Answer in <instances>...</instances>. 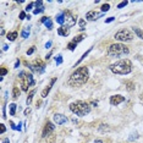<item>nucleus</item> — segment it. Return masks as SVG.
Returning a JSON list of instances; mask_svg holds the SVG:
<instances>
[{
    "label": "nucleus",
    "instance_id": "c9c22d12",
    "mask_svg": "<svg viewBox=\"0 0 143 143\" xmlns=\"http://www.w3.org/2000/svg\"><path fill=\"white\" fill-rule=\"evenodd\" d=\"M108 125H100L99 127V131H109V127H106Z\"/></svg>",
    "mask_w": 143,
    "mask_h": 143
},
{
    "label": "nucleus",
    "instance_id": "c756f323",
    "mask_svg": "<svg viewBox=\"0 0 143 143\" xmlns=\"http://www.w3.org/2000/svg\"><path fill=\"white\" fill-rule=\"evenodd\" d=\"M102 11L103 12H106V11H109V9H110V5L109 4H104V5H102Z\"/></svg>",
    "mask_w": 143,
    "mask_h": 143
},
{
    "label": "nucleus",
    "instance_id": "2f4dec72",
    "mask_svg": "<svg viewBox=\"0 0 143 143\" xmlns=\"http://www.w3.org/2000/svg\"><path fill=\"white\" fill-rule=\"evenodd\" d=\"M34 51H36V46H31V48L27 50V55H32Z\"/></svg>",
    "mask_w": 143,
    "mask_h": 143
},
{
    "label": "nucleus",
    "instance_id": "ea45409f",
    "mask_svg": "<svg viewBox=\"0 0 143 143\" xmlns=\"http://www.w3.org/2000/svg\"><path fill=\"white\" fill-rule=\"evenodd\" d=\"M51 44H53V43H51V41H49V42H48V43L45 44V49H50Z\"/></svg>",
    "mask_w": 143,
    "mask_h": 143
},
{
    "label": "nucleus",
    "instance_id": "f03ea898",
    "mask_svg": "<svg viewBox=\"0 0 143 143\" xmlns=\"http://www.w3.org/2000/svg\"><path fill=\"white\" fill-rule=\"evenodd\" d=\"M111 72L116 75H127L132 71V62L129 59H121L109 66Z\"/></svg>",
    "mask_w": 143,
    "mask_h": 143
},
{
    "label": "nucleus",
    "instance_id": "ddd939ff",
    "mask_svg": "<svg viewBox=\"0 0 143 143\" xmlns=\"http://www.w3.org/2000/svg\"><path fill=\"white\" fill-rule=\"evenodd\" d=\"M100 16H103V14H98L97 11L92 10V11L87 12V15H86V19H87L88 21H94V20H97L98 17H100Z\"/></svg>",
    "mask_w": 143,
    "mask_h": 143
},
{
    "label": "nucleus",
    "instance_id": "f257e3e1",
    "mask_svg": "<svg viewBox=\"0 0 143 143\" xmlns=\"http://www.w3.org/2000/svg\"><path fill=\"white\" fill-rule=\"evenodd\" d=\"M88 77H89L88 67L87 66H82V67H78L76 71H74L71 74V76L67 80V84L72 88H78L87 82Z\"/></svg>",
    "mask_w": 143,
    "mask_h": 143
},
{
    "label": "nucleus",
    "instance_id": "f704fd0d",
    "mask_svg": "<svg viewBox=\"0 0 143 143\" xmlns=\"http://www.w3.org/2000/svg\"><path fill=\"white\" fill-rule=\"evenodd\" d=\"M34 5H36V3H29V4L27 5V7H26V11H29V10H32Z\"/></svg>",
    "mask_w": 143,
    "mask_h": 143
},
{
    "label": "nucleus",
    "instance_id": "1a4fd4ad",
    "mask_svg": "<svg viewBox=\"0 0 143 143\" xmlns=\"http://www.w3.org/2000/svg\"><path fill=\"white\" fill-rule=\"evenodd\" d=\"M65 12V27H72L76 25V17L71 14L70 11H64Z\"/></svg>",
    "mask_w": 143,
    "mask_h": 143
},
{
    "label": "nucleus",
    "instance_id": "49530a36",
    "mask_svg": "<svg viewBox=\"0 0 143 143\" xmlns=\"http://www.w3.org/2000/svg\"><path fill=\"white\" fill-rule=\"evenodd\" d=\"M3 49H4V50H7V49H9V45H6V44H4V46H3Z\"/></svg>",
    "mask_w": 143,
    "mask_h": 143
},
{
    "label": "nucleus",
    "instance_id": "bb28decb",
    "mask_svg": "<svg viewBox=\"0 0 143 143\" xmlns=\"http://www.w3.org/2000/svg\"><path fill=\"white\" fill-rule=\"evenodd\" d=\"M44 25H45V27L48 28L49 31H50V29H53V22H51V20H50V19L48 20V21H46V22L44 23Z\"/></svg>",
    "mask_w": 143,
    "mask_h": 143
},
{
    "label": "nucleus",
    "instance_id": "20e7f679",
    "mask_svg": "<svg viewBox=\"0 0 143 143\" xmlns=\"http://www.w3.org/2000/svg\"><path fill=\"white\" fill-rule=\"evenodd\" d=\"M130 53V49L126 45L121 44V43H116V44H111L109 48H108V51L106 54L108 56H111V58H119V56H125Z\"/></svg>",
    "mask_w": 143,
    "mask_h": 143
},
{
    "label": "nucleus",
    "instance_id": "79ce46f5",
    "mask_svg": "<svg viewBox=\"0 0 143 143\" xmlns=\"http://www.w3.org/2000/svg\"><path fill=\"white\" fill-rule=\"evenodd\" d=\"M29 113H31V108H27V109L25 110V115H28Z\"/></svg>",
    "mask_w": 143,
    "mask_h": 143
},
{
    "label": "nucleus",
    "instance_id": "7ed1b4c3",
    "mask_svg": "<svg viewBox=\"0 0 143 143\" xmlns=\"http://www.w3.org/2000/svg\"><path fill=\"white\" fill-rule=\"evenodd\" d=\"M70 110L77 116H84L91 113V105L89 103L83 102V100H77L70 104Z\"/></svg>",
    "mask_w": 143,
    "mask_h": 143
},
{
    "label": "nucleus",
    "instance_id": "72a5a7b5",
    "mask_svg": "<svg viewBox=\"0 0 143 143\" xmlns=\"http://www.w3.org/2000/svg\"><path fill=\"white\" fill-rule=\"evenodd\" d=\"M129 4V3H127V1H121L120 4L117 5V9H122V7H125V6H126V5Z\"/></svg>",
    "mask_w": 143,
    "mask_h": 143
},
{
    "label": "nucleus",
    "instance_id": "393cba45",
    "mask_svg": "<svg viewBox=\"0 0 143 143\" xmlns=\"http://www.w3.org/2000/svg\"><path fill=\"white\" fill-rule=\"evenodd\" d=\"M34 93H36V91H34V89L29 92L27 99H26V103H27V105H29V104H31V102H32V98H33V96H34Z\"/></svg>",
    "mask_w": 143,
    "mask_h": 143
},
{
    "label": "nucleus",
    "instance_id": "cd10ccee",
    "mask_svg": "<svg viewBox=\"0 0 143 143\" xmlns=\"http://www.w3.org/2000/svg\"><path fill=\"white\" fill-rule=\"evenodd\" d=\"M76 46H77V44L74 43V42H71V43L67 44V49H69V50H75V48H76Z\"/></svg>",
    "mask_w": 143,
    "mask_h": 143
},
{
    "label": "nucleus",
    "instance_id": "0eeeda50",
    "mask_svg": "<svg viewBox=\"0 0 143 143\" xmlns=\"http://www.w3.org/2000/svg\"><path fill=\"white\" fill-rule=\"evenodd\" d=\"M54 130H55L54 124L50 122V121H46L45 125H44V127H43V131H42V137H43V138H46V137L51 136L53 132H54Z\"/></svg>",
    "mask_w": 143,
    "mask_h": 143
},
{
    "label": "nucleus",
    "instance_id": "2eb2a0df",
    "mask_svg": "<svg viewBox=\"0 0 143 143\" xmlns=\"http://www.w3.org/2000/svg\"><path fill=\"white\" fill-rule=\"evenodd\" d=\"M58 34L59 36H62V37H67L70 34V29L65 26H61V27L58 28Z\"/></svg>",
    "mask_w": 143,
    "mask_h": 143
},
{
    "label": "nucleus",
    "instance_id": "a211bd4d",
    "mask_svg": "<svg viewBox=\"0 0 143 143\" xmlns=\"http://www.w3.org/2000/svg\"><path fill=\"white\" fill-rule=\"evenodd\" d=\"M92 49H93V46H92V48H89V49H88V50L86 51V53H83V55L81 56V58H80V60L77 61L76 64H75V66H77V65H78V64H81V61H83V60H84V59H86V58H87V55H88V54H89V53H91V51H92Z\"/></svg>",
    "mask_w": 143,
    "mask_h": 143
},
{
    "label": "nucleus",
    "instance_id": "a878e982",
    "mask_svg": "<svg viewBox=\"0 0 143 143\" xmlns=\"http://www.w3.org/2000/svg\"><path fill=\"white\" fill-rule=\"evenodd\" d=\"M78 25H80V29H81V31H83V29L86 28V21L83 19H81L78 21Z\"/></svg>",
    "mask_w": 143,
    "mask_h": 143
},
{
    "label": "nucleus",
    "instance_id": "f3484780",
    "mask_svg": "<svg viewBox=\"0 0 143 143\" xmlns=\"http://www.w3.org/2000/svg\"><path fill=\"white\" fill-rule=\"evenodd\" d=\"M125 86H126V89L130 91V92H132V91L134 89V87H136V84H134L133 81H126Z\"/></svg>",
    "mask_w": 143,
    "mask_h": 143
},
{
    "label": "nucleus",
    "instance_id": "a18cd8bd",
    "mask_svg": "<svg viewBox=\"0 0 143 143\" xmlns=\"http://www.w3.org/2000/svg\"><path fill=\"white\" fill-rule=\"evenodd\" d=\"M19 65H20V61H16V62H15V69H17Z\"/></svg>",
    "mask_w": 143,
    "mask_h": 143
},
{
    "label": "nucleus",
    "instance_id": "a19ab883",
    "mask_svg": "<svg viewBox=\"0 0 143 143\" xmlns=\"http://www.w3.org/2000/svg\"><path fill=\"white\" fill-rule=\"evenodd\" d=\"M49 20V17H46V16H44V17H42V20H41V22L42 23H45L46 21Z\"/></svg>",
    "mask_w": 143,
    "mask_h": 143
},
{
    "label": "nucleus",
    "instance_id": "7c9ffc66",
    "mask_svg": "<svg viewBox=\"0 0 143 143\" xmlns=\"http://www.w3.org/2000/svg\"><path fill=\"white\" fill-rule=\"evenodd\" d=\"M6 74H7V69H5V67H1V69H0V76H1V78H3V77H4Z\"/></svg>",
    "mask_w": 143,
    "mask_h": 143
},
{
    "label": "nucleus",
    "instance_id": "423d86ee",
    "mask_svg": "<svg viewBox=\"0 0 143 143\" xmlns=\"http://www.w3.org/2000/svg\"><path fill=\"white\" fill-rule=\"evenodd\" d=\"M114 38H115L116 41H120V42H131L134 37L130 29L124 28V29H120L119 32H116Z\"/></svg>",
    "mask_w": 143,
    "mask_h": 143
},
{
    "label": "nucleus",
    "instance_id": "9d476101",
    "mask_svg": "<svg viewBox=\"0 0 143 143\" xmlns=\"http://www.w3.org/2000/svg\"><path fill=\"white\" fill-rule=\"evenodd\" d=\"M125 102V97L121 94H115V96H111L110 97V104L111 105H119L121 103Z\"/></svg>",
    "mask_w": 143,
    "mask_h": 143
},
{
    "label": "nucleus",
    "instance_id": "58836bf2",
    "mask_svg": "<svg viewBox=\"0 0 143 143\" xmlns=\"http://www.w3.org/2000/svg\"><path fill=\"white\" fill-rule=\"evenodd\" d=\"M114 20H115V17H109V19L105 20V23H110V22H113Z\"/></svg>",
    "mask_w": 143,
    "mask_h": 143
},
{
    "label": "nucleus",
    "instance_id": "4468645a",
    "mask_svg": "<svg viewBox=\"0 0 143 143\" xmlns=\"http://www.w3.org/2000/svg\"><path fill=\"white\" fill-rule=\"evenodd\" d=\"M36 7L37 9L33 11V14L34 15H38V14H41V12H43L44 11V5H43V1H36Z\"/></svg>",
    "mask_w": 143,
    "mask_h": 143
},
{
    "label": "nucleus",
    "instance_id": "5701e85b",
    "mask_svg": "<svg viewBox=\"0 0 143 143\" xmlns=\"http://www.w3.org/2000/svg\"><path fill=\"white\" fill-rule=\"evenodd\" d=\"M29 33H31V29H29V27L23 28V31L21 32V37H22V38H28Z\"/></svg>",
    "mask_w": 143,
    "mask_h": 143
},
{
    "label": "nucleus",
    "instance_id": "aec40b11",
    "mask_svg": "<svg viewBox=\"0 0 143 143\" xmlns=\"http://www.w3.org/2000/svg\"><path fill=\"white\" fill-rule=\"evenodd\" d=\"M20 94H21V91H20V88L17 87V86H14V88H12V98H19Z\"/></svg>",
    "mask_w": 143,
    "mask_h": 143
},
{
    "label": "nucleus",
    "instance_id": "473e14b6",
    "mask_svg": "<svg viewBox=\"0 0 143 143\" xmlns=\"http://www.w3.org/2000/svg\"><path fill=\"white\" fill-rule=\"evenodd\" d=\"M137 138H138V134H137V132H136V133L133 132V133H132V134H131V136L129 137L130 141H133V139H137Z\"/></svg>",
    "mask_w": 143,
    "mask_h": 143
},
{
    "label": "nucleus",
    "instance_id": "f8f14e48",
    "mask_svg": "<svg viewBox=\"0 0 143 143\" xmlns=\"http://www.w3.org/2000/svg\"><path fill=\"white\" fill-rule=\"evenodd\" d=\"M56 80H58V78H56V77H54V78H51L50 83H49V86H46V87L44 88L43 91H42V97H43V98H45L46 96L49 94V92H50L51 87H53V86H54V83L56 82Z\"/></svg>",
    "mask_w": 143,
    "mask_h": 143
},
{
    "label": "nucleus",
    "instance_id": "dca6fc26",
    "mask_svg": "<svg viewBox=\"0 0 143 143\" xmlns=\"http://www.w3.org/2000/svg\"><path fill=\"white\" fill-rule=\"evenodd\" d=\"M55 21L59 25H65V12H60L59 15H56Z\"/></svg>",
    "mask_w": 143,
    "mask_h": 143
},
{
    "label": "nucleus",
    "instance_id": "e433bc0d",
    "mask_svg": "<svg viewBox=\"0 0 143 143\" xmlns=\"http://www.w3.org/2000/svg\"><path fill=\"white\" fill-rule=\"evenodd\" d=\"M23 19H27V16H26V12H25V11L20 12V20H23Z\"/></svg>",
    "mask_w": 143,
    "mask_h": 143
},
{
    "label": "nucleus",
    "instance_id": "de8ad7c7",
    "mask_svg": "<svg viewBox=\"0 0 143 143\" xmlns=\"http://www.w3.org/2000/svg\"><path fill=\"white\" fill-rule=\"evenodd\" d=\"M94 143H103V141H102V139H96Z\"/></svg>",
    "mask_w": 143,
    "mask_h": 143
},
{
    "label": "nucleus",
    "instance_id": "4c0bfd02",
    "mask_svg": "<svg viewBox=\"0 0 143 143\" xmlns=\"http://www.w3.org/2000/svg\"><path fill=\"white\" fill-rule=\"evenodd\" d=\"M5 131H6V127H5L4 124H1V125H0V132H1V133H4Z\"/></svg>",
    "mask_w": 143,
    "mask_h": 143
},
{
    "label": "nucleus",
    "instance_id": "39448f33",
    "mask_svg": "<svg viewBox=\"0 0 143 143\" xmlns=\"http://www.w3.org/2000/svg\"><path fill=\"white\" fill-rule=\"evenodd\" d=\"M19 83L21 88H22V91L25 92H27L28 88L34 86V80H33V76L31 74H28L26 71H21L19 75Z\"/></svg>",
    "mask_w": 143,
    "mask_h": 143
},
{
    "label": "nucleus",
    "instance_id": "c03bdc74",
    "mask_svg": "<svg viewBox=\"0 0 143 143\" xmlns=\"http://www.w3.org/2000/svg\"><path fill=\"white\" fill-rule=\"evenodd\" d=\"M51 55H53V51H50V53H49V54L45 56V59H46V60H48V59H50V56H51Z\"/></svg>",
    "mask_w": 143,
    "mask_h": 143
},
{
    "label": "nucleus",
    "instance_id": "37998d69",
    "mask_svg": "<svg viewBox=\"0 0 143 143\" xmlns=\"http://www.w3.org/2000/svg\"><path fill=\"white\" fill-rule=\"evenodd\" d=\"M91 105L97 106V105H98V102H96V100H92V102H91Z\"/></svg>",
    "mask_w": 143,
    "mask_h": 143
},
{
    "label": "nucleus",
    "instance_id": "b1692460",
    "mask_svg": "<svg viewBox=\"0 0 143 143\" xmlns=\"http://www.w3.org/2000/svg\"><path fill=\"white\" fill-rule=\"evenodd\" d=\"M84 38H86V36H84V34H80V36H76V37L72 39V42L77 44V43H80V42H82Z\"/></svg>",
    "mask_w": 143,
    "mask_h": 143
},
{
    "label": "nucleus",
    "instance_id": "6ab92c4d",
    "mask_svg": "<svg viewBox=\"0 0 143 143\" xmlns=\"http://www.w3.org/2000/svg\"><path fill=\"white\" fill-rule=\"evenodd\" d=\"M17 36H19V34H17V32H16V31H15V32H10V33H7V34H6V38H7V39H9L10 42H14L15 39L17 38Z\"/></svg>",
    "mask_w": 143,
    "mask_h": 143
},
{
    "label": "nucleus",
    "instance_id": "6e6552de",
    "mask_svg": "<svg viewBox=\"0 0 143 143\" xmlns=\"http://www.w3.org/2000/svg\"><path fill=\"white\" fill-rule=\"evenodd\" d=\"M29 69L32 70L33 72L42 74V72H44V70H45V64H44L42 60L37 59V60L33 62V65H29Z\"/></svg>",
    "mask_w": 143,
    "mask_h": 143
},
{
    "label": "nucleus",
    "instance_id": "09e8293b",
    "mask_svg": "<svg viewBox=\"0 0 143 143\" xmlns=\"http://www.w3.org/2000/svg\"><path fill=\"white\" fill-rule=\"evenodd\" d=\"M3 143H10L9 138H5V139H4V141H3Z\"/></svg>",
    "mask_w": 143,
    "mask_h": 143
},
{
    "label": "nucleus",
    "instance_id": "c85d7f7f",
    "mask_svg": "<svg viewBox=\"0 0 143 143\" xmlns=\"http://www.w3.org/2000/svg\"><path fill=\"white\" fill-rule=\"evenodd\" d=\"M55 62L56 65H61L62 64V55H58L55 58Z\"/></svg>",
    "mask_w": 143,
    "mask_h": 143
},
{
    "label": "nucleus",
    "instance_id": "412c9836",
    "mask_svg": "<svg viewBox=\"0 0 143 143\" xmlns=\"http://www.w3.org/2000/svg\"><path fill=\"white\" fill-rule=\"evenodd\" d=\"M16 109H17V105H16L15 103H12V104H10V105H9L10 115H11V116H14L15 114H16Z\"/></svg>",
    "mask_w": 143,
    "mask_h": 143
},
{
    "label": "nucleus",
    "instance_id": "4be33fe9",
    "mask_svg": "<svg viewBox=\"0 0 143 143\" xmlns=\"http://www.w3.org/2000/svg\"><path fill=\"white\" fill-rule=\"evenodd\" d=\"M133 32L136 33V36L138 38H141L143 41V31L141 29V28H138V27H133Z\"/></svg>",
    "mask_w": 143,
    "mask_h": 143
},
{
    "label": "nucleus",
    "instance_id": "9b49d317",
    "mask_svg": "<svg viewBox=\"0 0 143 143\" xmlns=\"http://www.w3.org/2000/svg\"><path fill=\"white\" fill-rule=\"evenodd\" d=\"M54 122L58 125H64L67 122V117L62 114H55L54 115Z\"/></svg>",
    "mask_w": 143,
    "mask_h": 143
}]
</instances>
